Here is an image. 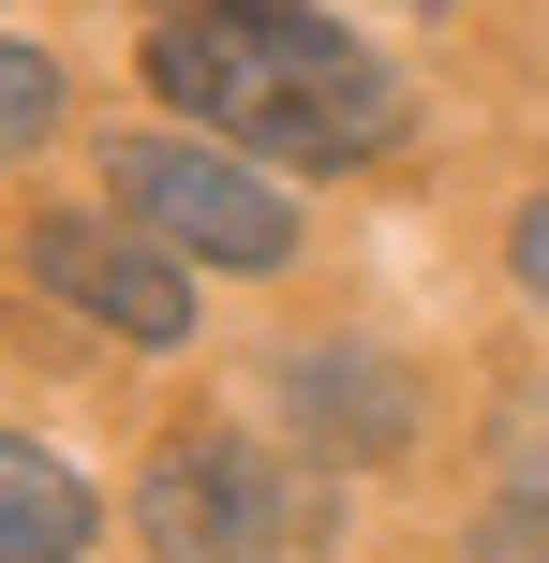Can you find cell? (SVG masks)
Segmentation results:
<instances>
[{"instance_id": "cell-8", "label": "cell", "mask_w": 549, "mask_h": 563, "mask_svg": "<svg viewBox=\"0 0 549 563\" xmlns=\"http://www.w3.org/2000/svg\"><path fill=\"white\" fill-rule=\"evenodd\" d=\"M475 563H549V505H505L491 534H475Z\"/></svg>"}, {"instance_id": "cell-10", "label": "cell", "mask_w": 549, "mask_h": 563, "mask_svg": "<svg viewBox=\"0 0 549 563\" xmlns=\"http://www.w3.org/2000/svg\"><path fill=\"white\" fill-rule=\"evenodd\" d=\"M164 15H223V0H164Z\"/></svg>"}, {"instance_id": "cell-5", "label": "cell", "mask_w": 549, "mask_h": 563, "mask_svg": "<svg viewBox=\"0 0 549 563\" xmlns=\"http://www.w3.org/2000/svg\"><path fill=\"white\" fill-rule=\"evenodd\" d=\"M283 416L312 430L327 460H402V445H416V386H402V356H356V341L283 356Z\"/></svg>"}, {"instance_id": "cell-1", "label": "cell", "mask_w": 549, "mask_h": 563, "mask_svg": "<svg viewBox=\"0 0 549 563\" xmlns=\"http://www.w3.org/2000/svg\"><path fill=\"white\" fill-rule=\"evenodd\" d=\"M149 89L178 119H208L253 164H372L402 134V75L356 30L297 15V0H223V15H164L149 30Z\"/></svg>"}, {"instance_id": "cell-7", "label": "cell", "mask_w": 549, "mask_h": 563, "mask_svg": "<svg viewBox=\"0 0 549 563\" xmlns=\"http://www.w3.org/2000/svg\"><path fill=\"white\" fill-rule=\"evenodd\" d=\"M45 134H59V59L0 45V148H45Z\"/></svg>"}, {"instance_id": "cell-2", "label": "cell", "mask_w": 549, "mask_h": 563, "mask_svg": "<svg viewBox=\"0 0 549 563\" xmlns=\"http://www.w3.org/2000/svg\"><path fill=\"white\" fill-rule=\"evenodd\" d=\"M119 223L164 238V253H208V267H283L297 253L283 178H253L223 134H134L119 148Z\"/></svg>"}, {"instance_id": "cell-4", "label": "cell", "mask_w": 549, "mask_h": 563, "mask_svg": "<svg viewBox=\"0 0 549 563\" xmlns=\"http://www.w3.org/2000/svg\"><path fill=\"white\" fill-rule=\"evenodd\" d=\"M30 267H45L89 327H119V341H194V282H178V253H164V238H134V223L45 208V223H30Z\"/></svg>"}, {"instance_id": "cell-3", "label": "cell", "mask_w": 549, "mask_h": 563, "mask_svg": "<svg viewBox=\"0 0 549 563\" xmlns=\"http://www.w3.org/2000/svg\"><path fill=\"white\" fill-rule=\"evenodd\" d=\"M134 534H149V563H267L283 489H267V460L238 430H194V445H164L134 475Z\"/></svg>"}, {"instance_id": "cell-9", "label": "cell", "mask_w": 549, "mask_h": 563, "mask_svg": "<svg viewBox=\"0 0 549 563\" xmlns=\"http://www.w3.org/2000/svg\"><path fill=\"white\" fill-rule=\"evenodd\" d=\"M520 297H535V311H549V194H535V208H520Z\"/></svg>"}, {"instance_id": "cell-6", "label": "cell", "mask_w": 549, "mask_h": 563, "mask_svg": "<svg viewBox=\"0 0 549 563\" xmlns=\"http://www.w3.org/2000/svg\"><path fill=\"white\" fill-rule=\"evenodd\" d=\"M89 534H105V505H89V475L0 430V563H89Z\"/></svg>"}]
</instances>
